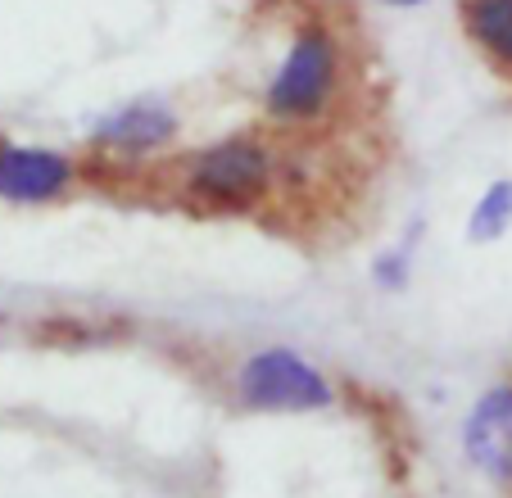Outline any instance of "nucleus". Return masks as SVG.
Masks as SVG:
<instances>
[{
  "instance_id": "f257e3e1",
  "label": "nucleus",
  "mask_w": 512,
  "mask_h": 498,
  "mask_svg": "<svg viewBox=\"0 0 512 498\" xmlns=\"http://www.w3.org/2000/svg\"><path fill=\"white\" fill-rule=\"evenodd\" d=\"M340 87V46L327 28H304L290 41L286 59L277 64L268 82V114L277 123H309V118L327 114Z\"/></svg>"
},
{
  "instance_id": "f03ea898",
  "label": "nucleus",
  "mask_w": 512,
  "mask_h": 498,
  "mask_svg": "<svg viewBox=\"0 0 512 498\" xmlns=\"http://www.w3.org/2000/svg\"><path fill=\"white\" fill-rule=\"evenodd\" d=\"M268 182H272V154L250 136H232V141L200 150L191 159V173H186V186H191L195 200L223 204V209L254 204L268 191Z\"/></svg>"
},
{
  "instance_id": "7ed1b4c3",
  "label": "nucleus",
  "mask_w": 512,
  "mask_h": 498,
  "mask_svg": "<svg viewBox=\"0 0 512 498\" xmlns=\"http://www.w3.org/2000/svg\"><path fill=\"white\" fill-rule=\"evenodd\" d=\"M241 394L254 408H327L331 390L300 354L268 349L241 367Z\"/></svg>"
},
{
  "instance_id": "20e7f679",
  "label": "nucleus",
  "mask_w": 512,
  "mask_h": 498,
  "mask_svg": "<svg viewBox=\"0 0 512 498\" xmlns=\"http://www.w3.org/2000/svg\"><path fill=\"white\" fill-rule=\"evenodd\" d=\"M73 186V159L41 145H0V195L14 204H46Z\"/></svg>"
},
{
  "instance_id": "39448f33",
  "label": "nucleus",
  "mask_w": 512,
  "mask_h": 498,
  "mask_svg": "<svg viewBox=\"0 0 512 498\" xmlns=\"http://www.w3.org/2000/svg\"><path fill=\"white\" fill-rule=\"evenodd\" d=\"M467 458L485 471L490 480H512V385L503 390H490L481 403H476L472 422L463 431Z\"/></svg>"
},
{
  "instance_id": "423d86ee",
  "label": "nucleus",
  "mask_w": 512,
  "mask_h": 498,
  "mask_svg": "<svg viewBox=\"0 0 512 498\" xmlns=\"http://www.w3.org/2000/svg\"><path fill=\"white\" fill-rule=\"evenodd\" d=\"M177 136V114L164 100H132L118 114H109L96 127V145H109L118 154H150Z\"/></svg>"
},
{
  "instance_id": "0eeeda50",
  "label": "nucleus",
  "mask_w": 512,
  "mask_h": 498,
  "mask_svg": "<svg viewBox=\"0 0 512 498\" xmlns=\"http://www.w3.org/2000/svg\"><path fill=\"white\" fill-rule=\"evenodd\" d=\"M463 23L494 64L512 68V0H463Z\"/></svg>"
},
{
  "instance_id": "6e6552de",
  "label": "nucleus",
  "mask_w": 512,
  "mask_h": 498,
  "mask_svg": "<svg viewBox=\"0 0 512 498\" xmlns=\"http://www.w3.org/2000/svg\"><path fill=\"white\" fill-rule=\"evenodd\" d=\"M508 222H512V182H494L490 191L481 195V204L472 209L467 236L472 240H494L499 231H508Z\"/></svg>"
},
{
  "instance_id": "1a4fd4ad",
  "label": "nucleus",
  "mask_w": 512,
  "mask_h": 498,
  "mask_svg": "<svg viewBox=\"0 0 512 498\" xmlns=\"http://www.w3.org/2000/svg\"><path fill=\"white\" fill-rule=\"evenodd\" d=\"M390 5H422V0H390Z\"/></svg>"
}]
</instances>
